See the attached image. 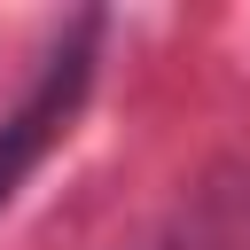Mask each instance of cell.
I'll return each instance as SVG.
<instances>
[{"instance_id":"obj_1","label":"cell","mask_w":250,"mask_h":250,"mask_svg":"<svg viewBox=\"0 0 250 250\" xmlns=\"http://www.w3.org/2000/svg\"><path fill=\"white\" fill-rule=\"evenodd\" d=\"M94 16H78L70 23V39L47 55V70H39V86L0 117V203L23 188V172L55 148V133L70 125V109H78V94H86V78H94Z\"/></svg>"}]
</instances>
